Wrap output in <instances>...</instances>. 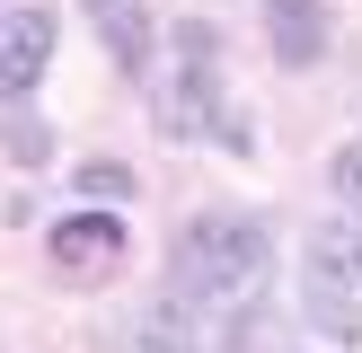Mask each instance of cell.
<instances>
[{
    "instance_id": "3957f363",
    "label": "cell",
    "mask_w": 362,
    "mask_h": 353,
    "mask_svg": "<svg viewBox=\"0 0 362 353\" xmlns=\"http://www.w3.org/2000/svg\"><path fill=\"white\" fill-rule=\"evenodd\" d=\"M300 300L327 335L362 345V212H336L300 239Z\"/></svg>"
},
{
    "instance_id": "8fae6325",
    "label": "cell",
    "mask_w": 362,
    "mask_h": 353,
    "mask_svg": "<svg viewBox=\"0 0 362 353\" xmlns=\"http://www.w3.org/2000/svg\"><path fill=\"white\" fill-rule=\"evenodd\" d=\"M80 186H88V194H133V176H124L115 159H98V168H80Z\"/></svg>"
},
{
    "instance_id": "6da1fadb",
    "label": "cell",
    "mask_w": 362,
    "mask_h": 353,
    "mask_svg": "<svg viewBox=\"0 0 362 353\" xmlns=\"http://www.w3.org/2000/svg\"><path fill=\"white\" fill-rule=\"evenodd\" d=\"M274 282V229L257 212H204V221L177 229L168 247V292L204 300V309H247V300Z\"/></svg>"
},
{
    "instance_id": "9c48e42d",
    "label": "cell",
    "mask_w": 362,
    "mask_h": 353,
    "mask_svg": "<svg viewBox=\"0 0 362 353\" xmlns=\"http://www.w3.org/2000/svg\"><path fill=\"white\" fill-rule=\"evenodd\" d=\"M0 141H9L18 168H45V159H53V133H45L35 115H9V124H0Z\"/></svg>"
},
{
    "instance_id": "7a4b0ae2",
    "label": "cell",
    "mask_w": 362,
    "mask_h": 353,
    "mask_svg": "<svg viewBox=\"0 0 362 353\" xmlns=\"http://www.w3.org/2000/svg\"><path fill=\"white\" fill-rule=\"evenodd\" d=\"M141 97H151V124L168 141H212L221 133V35L204 27V18H177L168 27V62H151V80H141Z\"/></svg>"
},
{
    "instance_id": "5b68a950",
    "label": "cell",
    "mask_w": 362,
    "mask_h": 353,
    "mask_svg": "<svg viewBox=\"0 0 362 353\" xmlns=\"http://www.w3.org/2000/svg\"><path fill=\"white\" fill-rule=\"evenodd\" d=\"M80 18H88V27L106 35L115 71L151 80V62H159V35H151V0H80Z\"/></svg>"
},
{
    "instance_id": "ba28073f",
    "label": "cell",
    "mask_w": 362,
    "mask_h": 353,
    "mask_svg": "<svg viewBox=\"0 0 362 353\" xmlns=\"http://www.w3.org/2000/svg\"><path fill=\"white\" fill-rule=\"evenodd\" d=\"M265 35H274L283 71H318L327 62V9L318 0H265Z\"/></svg>"
},
{
    "instance_id": "8992f818",
    "label": "cell",
    "mask_w": 362,
    "mask_h": 353,
    "mask_svg": "<svg viewBox=\"0 0 362 353\" xmlns=\"http://www.w3.org/2000/svg\"><path fill=\"white\" fill-rule=\"evenodd\" d=\"M53 265H62V274H115L124 265V221L115 212H71L62 229H53Z\"/></svg>"
},
{
    "instance_id": "52a82bcc",
    "label": "cell",
    "mask_w": 362,
    "mask_h": 353,
    "mask_svg": "<svg viewBox=\"0 0 362 353\" xmlns=\"http://www.w3.org/2000/svg\"><path fill=\"white\" fill-rule=\"evenodd\" d=\"M45 62H53V18L45 9H0V88L27 97L45 80Z\"/></svg>"
},
{
    "instance_id": "30bf717a",
    "label": "cell",
    "mask_w": 362,
    "mask_h": 353,
    "mask_svg": "<svg viewBox=\"0 0 362 353\" xmlns=\"http://www.w3.org/2000/svg\"><path fill=\"white\" fill-rule=\"evenodd\" d=\"M327 176H336V194L362 212V141H345V150H336V168H327Z\"/></svg>"
},
{
    "instance_id": "277c9868",
    "label": "cell",
    "mask_w": 362,
    "mask_h": 353,
    "mask_svg": "<svg viewBox=\"0 0 362 353\" xmlns=\"http://www.w3.org/2000/svg\"><path fill=\"white\" fill-rule=\"evenodd\" d=\"M133 353H239V309H204V300H159L141 309Z\"/></svg>"
}]
</instances>
